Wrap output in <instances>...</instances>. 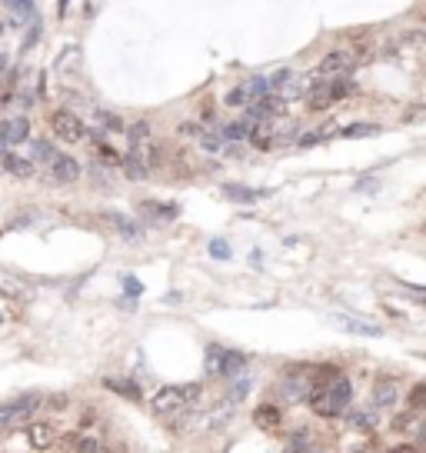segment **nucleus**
<instances>
[{"mask_svg":"<svg viewBox=\"0 0 426 453\" xmlns=\"http://www.w3.org/2000/svg\"><path fill=\"white\" fill-rule=\"evenodd\" d=\"M316 374L310 367H300V370H290V374H283L280 380V396L287 400V403H303V400H310L316 390Z\"/></svg>","mask_w":426,"mask_h":453,"instance_id":"3","label":"nucleus"},{"mask_svg":"<svg viewBox=\"0 0 426 453\" xmlns=\"http://www.w3.org/2000/svg\"><path fill=\"white\" fill-rule=\"evenodd\" d=\"M420 447H423V450H426V423H423V427H420Z\"/></svg>","mask_w":426,"mask_h":453,"instance_id":"40","label":"nucleus"},{"mask_svg":"<svg viewBox=\"0 0 426 453\" xmlns=\"http://www.w3.org/2000/svg\"><path fill=\"white\" fill-rule=\"evenodd\" d=\"M3 3H7V10H10L14 23H34V20H37V7H34V0H3Z\"/></svg>","mask_w":426,"mask_h":453,"instance_id":"15","label":"nucleus"},{"mask_svg":"<svg viewBox=\"0 0 426 453\" xmlns=\"http://www.w3.org/2000/svg\"><path fill=\"white\" fill-rule=\"evenodd\" d=\"M77 453H104V447H100L97 436H80L77 440Z\"/></svg>","mask_w":426,"mask_h":453,"instance_id":"29","label":"nucleus"},{"mask_svg":"<svg viewBox=\"0 0 426 453\" xmlns=\"http://www.w3.org/2000/svg\"><path fill=\"white\" fill-rule=\"evenodd\" d=\"M320 140H323V133L313 131V133H307V137L300 140V147H313V144H320Z\"/></svg>","mask_w":426,"mask_h":453,"instance_id":"36","label":"nucleus"},{"mask_svg":"<svg viewBox=\"0 0 426 453\" xmlns=\"http://www.w3.org/2000/svg\"><path fill=\"white\" fill-rule=\"evenodd\" d=\"M50 177H54L57 184H74V180H80V160L67 157V153H57L54 164H50Z\"/></svg>","mask_w":426,"mask_h":453,"instance_id":"9","label":"nucleus"},{"mask_svg":"<svg viewBox=\"0 0 426 453\" xmlns=\"http://www.w3.org/2000/svg\"><path fill=\"white\" fill-rule=\"evenodd\" d=\"M54 157H57V151L50 140H30V160H34V164H47V167H50Z\"/></svg>","mask_w":426,"mask_h":453,"instance_id":"21","label":"nucleus"},{"mask_svg":"<svg viewBox=\"0 0 426 453\" xmlns=\"http://www.w3.org/2000/svg\"><path fill=\"white\" fill-rule=\"evenodd\" d=\"M423 400H426V383H420V387H413V394H409V407H413V410H420V407H423Z\"/></svg>","mask_w":426,"mask_h":453,"instance_id":"34","label":"nucleus"},{"mask_svg":"<svg viewBox=\"0 0 426 453\" xmlns=\"http://www.w3.org/2000/svg\"><path fill=\"white\" fill-rule=\"evenodd\" d=\"M54 427L50 423H30L27 427V440H30V447L34 450H47V447H54Z\"/></svg>","mask_w":426,"mask_h":453,"instance_id":"14","label":"nucleus"},{"mask_svg":"<svg viewBox=\"0 0 426 453\" xmlns=\"http://www.w3.org/2000/svg\"><path fill=\"white\" fill-rule=\"evenodd\" d=\"M223 360H226V350L223 347H206V374L210 377H223Z\"/></svg>","mask_w":426,"mask_h":453,"instance_id":"22","label":"nucleus"},{"mask_svg":"<svg viewBox=\"0 0 426 453\" xmlns=\"http://www.w3.org/2000/svg\"><path fill=\"white\" fill-rule=\"evenodd\" d=\"M124 287H127V293H130V297H140V293H144L140 280H133V277H127V280H124Z\"/></svg>","mask_w":426,"mask_h":453,"instance_id":"35","label":"nucleus"},{"mask_svg":"<svg viewBox=\"0 0 426 453\" xmlns=\"http://www.w3.org/2000/svg\"><path fill=\"white\" fill-rule=\"evenodd\" d=\"M373 133H380V127H373V124H350V127L340 131V137H373Z\"/></svg>","mask_w":426,"mask_h":453,"instance_id":"27","label":"nucleus"},{"mask_svg":"<svg viewBox=\"0 0 426 453\" xmlns=\"http://www.w3.org/2000/svg\"><path fill=\"white\" fill-rule=\"evenodd\" d=\"M387 453H416V447H393V450H387Z\"/></svg>","mask_w":426,"mask_h":453,"instance_id":"39","label":"nucleus"},{"mask_svg":"<svg viewBox=\"0 0 426 453\" xmlns=\"http://www.w3.org/2000/svg\"><path fill=\"white\" fill-rule=\"evenodd\" d=\"M210 257H213V260H230V247H226V240H213V244H210Z\"/></svg>","mask_w":426,"mask_h":453,"instance_id":"32","label":"nucleus"},{"mask_svg":"<svg viewBox=\"0 0 426 453\" xmlns=\"http://www.w3.org/2000/svg\"><path fill=\"white\" fill-rule=\"evenodd\" d=\"M150 407H153V414L157 416H173L180 414L186 407V396H184V387H160L153 400H150Z\"/></svg>","mask_w":426,"mask_h":453,"instance_id":"7","label":"nucleus"},{"mask_svg":"<svg viewBox=\"0 0 426 453\" xmlns=\"http://www.w3.org/2000/svg\"><path fill=\"white\" fill-rule=\"evenodd\" d=\"M7 64H10V60H7V54H0V74L7 70Z\"/></svg>","mask_w":426,"mask_h":453,"instance_id":"41","label":"nucleus"},{"mask_svg":"<svg viewBox=\"0 0 426 453\" xmlns=\"http://www.w3.org/2000/svg\"><path fill=\"white\" fill-rule=\"evenodd\" d=\"M93 117H97V124H100V127H107V131H124V120H120V117H113L110 110H97Z\"/></svg>","mask_w":426,"mask_h":453,"instance_id":"28","label":"nucleus"},{"mask_svg":"<svg viewBox=\"0 0 426 453\" xmlns=\"http://www.w3.org/2000/svg\"><path fill=\"white\" fill-rule=\"evenodd\" d=\"M104 387L113 390V394L127 396V400H140V387L133 380H117V377H104Z\"/></svg>","mask_w":426,"mask_h":453,"instance_id":"20","label":"nucleus"},{"mask_svg":"<svg viewBox=\"0 0 426 453\" xmlns=\"http://www.w3.org/2000/svg\"><path fill=\"white\" fill-rule=\"evenodd\" d=\"M257 100V94H253V87H250V80H243V84H237L230 94H226V104L233 107V110H246L250 104Z\"/></svg>","mask_w":426,"mask_h":453,"instance_id":"16","label":"nucleus"},{"mask_svg":"<svg viewBox=\"0 0 426 453\" xmlns=\"http://www.w3.org/2000/svg\"><path fill=\"white\" fill-rule=\"evenodd\" d=\"M37 220V210H23V213H17V220H10V230H20V226H30Z\"/></svg>","mask_w":426,"mask_h":453,"instance_id":"31","label":"nucleus"},{"mask_svg":"<svg viewBox=\"0 0 426 453\" xmlns=\"http://www.w3.org/2000/svg\"><path fill=\"white\" fill-rule=\"evenodd\" d=\"M226 200H237V204H257L263 197H270V190H253V187H237V184H226L223 187Z\"/></svg>","mask_w":426,"mask_h":453,"instance_id":"13","label":"nucleus"},{"mask_svg":"<svg viewBox=\"0 0 426 453\" xmlns=\"http://www.w3.org/2000/svg\"><path fill=\"white\" fill-rule=\"evenodd\" d=\"M356 190H360V193H373V190H376V184H367V180H363V184H356Z\"/></svg>","mask_w":426,"mask_h":453,"instance_id":"38","label":"nucleus"},{"mask_svg":"<svg viewBox=\"0 0 426 453\" xmlns=\"http://www.w3.org/2000/svg\"><path fill=\"white\" fill-rule=\"evenodd\" d=\"M353 400V383L347 377H327L316 383L313 396H310V407H313L320 416H347Z\"/></svg>","mask_w":426,"mask_h":453,"instance_id":"1","label":"nucleus"},{"mask_svg":"<svg viewBox=\"0 0 426 453\" xmlns=\"http://www.w3.org/2000/svg\"><path fill=\"white\" fill-rule=\"evenodd\" d=\"M200 394H204V387H200V383H186V387H184L186 407H197V400H200Z\"/></svg>","mask_w":426,"mask_h":453,"instance_id":"33","label":"nucleus"},{"mask_svg":"<svg viewBox=\"0 0 426 453\" xmlns=\"http://www.w3.org/2000/svg\"><path fill=\"white\" fill-rule=\"evenodd\" d=\"M40 410V396L37 394H27L14 400V403H0V434L3 430H14V427H23L30 423V416Z\"/></svg>","mask_w":426,"mask_h":453,"instance_id":"4","label":"nucleus"},{"mask_svg":"<svg viewBox=\"0 0 426 453\" xmlns=\"http://www.w3.org/2000/svg\"><path fill=\"white\" fill-rule=\"evenodd\" d=\"M356 64H360V60H356V54H353V50H330V54L320 60L316 74L327 77V80H336V77H350Z\"/></svg>","mask_w":426,"mask_h":453,"instance_id":"6","label":"nucleus"},{"mask_svg":"<svg viewBox=\"0 0 426 453\" xmlns=\"http://www.w3.org/2000/svg\"><path fill=\"white\" fill-rule=\"evenodd\" d=\"M0 37H3V27H0Z\"/></svg>","mask_w":426,"mask_h":453,"instance_id":"42","label":"nucleus"},{"mask_svg":"<svg viewBox=\"0 0 426 453\" xmlns=\"http://www.w3.org/2000/svg\"><path fill=\"white\" fill-rule=\"evenodd\" d=\"M307 447H310V436H307V430H300V434L290 440L287 453H307Z\"/></svg>","mask_w":426,"mask_h":453,"instance_id":"30","label":"nucleus"},{"mask_svg":"<svg viewBox=\"0 0 426 453\" xmlns=\"http://www.w3.org/2000/svg\"><path fill=\"white\" fill-rule=\"evenodd\" d=\"M50 131H54V137H60L64 144H80V140H87V127H84V120H80L74 110H54L50 113Z\"/></svg>","mask_w":426,"mask_h":453,"instance_id":"5","label":"nucleus"},{"mask_svg":"<svg viewBox=\"0 0 426 453\" xmlns=\"http://www.w3.org/2000/svg\"><path fill=\"white\" fill-rule=\"evenodd\" d=\"M353 90H356V84H353L350 77H336V80H327V77H323L313 90L307 94V104H310V110H327L330 104L350 97Z\"/></svg>","mask_w":426,"mask_h":453,"instance_id":"2","label":"nucleus"},{"mask_svg":"<svg viewBox=\"0 0 426 453\" xmlns=\"http://www.w3.org/2000/svg\"><path fill=\"white\" fill-rule=\"evenodd\" d=\"M144 213H153L157 220H173L177 217V204H153V200H147Z\"/></svg>","mask_w":426,"mask_h":453,"instance_id":"26","label":"nucleus"},{"mask_svg":"<svg viewBox=\"0 0 426 453\" xmlns=\"http://www.w3.org/2000/svg\"><path fill=\"white\" fill-rule=\"evenodd\" d=\"M0 137H3L10 147L27 144V140H30V120H27V117H10V120H3V124H0Z\"/></svg>","mask_w":426,"mask_h":453,"instance_id":"10","label":"nucleus"},{"mask_svg":"<svg viewBox=\"0 0 426 453\" xmlns=\"http://www.w3.org/2000/svg\"><path fill=\"white\" fill-rule=\"evenodd\" d=\"M370 403L376 410H389V407H396L400 403V383L393 377H380L373 383V394H370Z\"/></svg>","mask_w":426,"mask_h":453,"instance_id":"8","label":"nucleus"},{"mask_svg":"<svg viewBox=\"0 0 426 453\" xmlns=\"http://www.w3.org/2000/svg\"><path fill=\"white\" fill-rule=\"evenodd\" d=\"M243 363H246L243 354H237V350H226V360H223V377L237 380V374L243 370Z\"/></svg>","mask_w":426,"mask_h":453,"instance_id":"25","label":"nucleus"},{"mask_svg":"<svg viewBox=\"0 0 426 453\" xmlns=\"http://www.w3.org/2000/svg\"><path fill=\"white\" fill-rule=\"evenodd\" d=\"M253 423H257L260 430H277L280 427V410L273 407V403H263V407L253 410Z\"/></svg>","mask_w":426,"mask_h":453,"instance_id":"18","label":"nucleus"},{"mask_svg":"<svg viewBox=\"0 0 426 453\" xmlns=\"http://www.w3.org/2000/svg\"><path fill=\"white\" fill-rule=\"evenodd\" d=\"M40 30H43V27H40V23H34V27H30V34H27V40H23V47H34V44H37V37H40Z\"/></svg>","mask_w":426,"mask_h":453,"instance_id":"37","label":"nucleus"},{"mask_svg":"<svg viewBox=\"0 0 426 453\" xmlns=\"http://www.w3.org/2000/svg\"><path fill=\"white\" fill-rule=\"evenodd\" d=\"M120 167H124V173H127L130 180H144L150 173V167H153V160L150 157H144V153H133L130 151L124 160H120Z\"/></svg>","mask_w":426,"mask_h":453,"instance_id":"12","label":"nucleus"},{"mask_svg":"<svg viewBox=\"0 0 426 453\" xmlns=\"http://www.w3.org/2000/svg\"><path fill=\"white\" fill-rule=\"evenodd\" d=\"M336 323L343 327V330H350V334H360V337H380L383 330L370 320H360V317H336Z\"/></svg>","mask_w":426,"mask_h":453,"instance_id":"17","label":"nucleus"},{"mask_svg":"<svg viewBox=\"0 0 426 453\" xmlns=\"http://www.w3.org/2000/svg\"><path fill=\"white\" fill-rule=\"evenodd\" d=\"M347 423L353 430H373L376 427V407H370V410H347Z\"/></svg>","mask_w":426,"mask_h":453,"instance_id":"19","label":"nucleus"},{"mask_svg":"<svg viewBox=\"0 0 426 453\" xmlns=\"http://www.w3.org/2000/svg\"><path fill=\"white\" fill-rule=\"evenodd\" d=\"M0 167L7 170L10 177H20V180H27V177H34V170H37V164L30 160V157H20V153L7 151L3 157H0Z\"/></svg>","mask_w":426,"mask_h":453,"instance_id":"11","label":"nucleus"},{"mask_svg":"<svg viewBox=\"0 0 426 453\" xmlns=\"http://www.w3.org/2000/svg\"><path fill=\"white\" fill-rule=\"evenodd\" d=\"M107 220H110V224L117 226V230H120V233H124L127 240H140V226L130 224L127 217H120V213H107Z\"/></svg>","mask_w":426,"mask_h":453,"instance_id":"24","label":"nucleus"},{"mask_svg":"<svg viewBox=\"0 0 426 453\" xmlns=\"http://www.w3.org/2000/svg\"><path fill=\"white\" fill-rule=\"evenodd\" d=\"M0 297L23 300V297H27V287H23L20 280H14V277H3V273H0Z\"/></svg>","mask_w":426,"mask_h":453,"instance_id":"23","label":"nucleus"}]
</instances>
